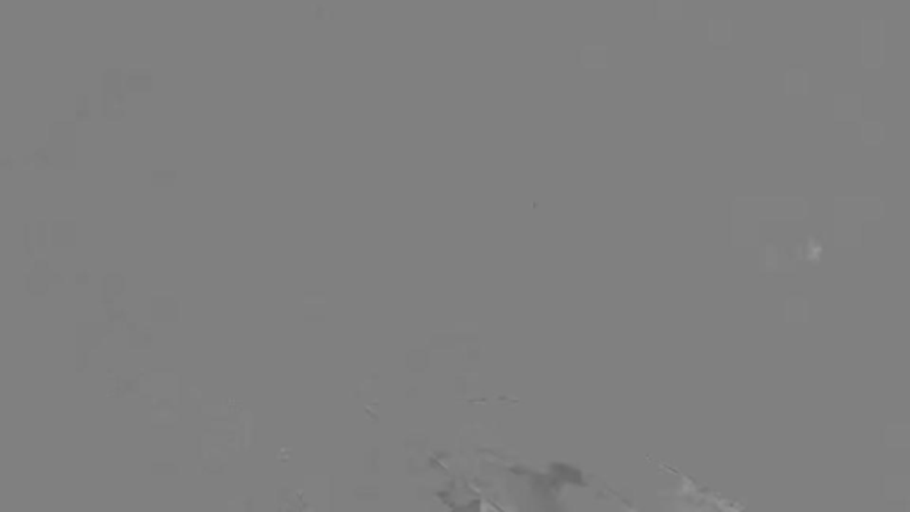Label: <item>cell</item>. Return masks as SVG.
I'll use <instances>...</instances> for the list:
<instances>
[{"mask_svg": "<svg viewBox=\"0 0 910 512\" xmlns=\"http://www.w3.org/2000/svg\"><path fill=\"white\" fill-rule=\"evenodd\" d=\"M861 64L875 71L885 64V20H861Z\"/></svg>", "mask_w": 910, "mask_h": 512, "instance_id": "1", "label": "cell"}, {"mask_svg": "<svg viewBox=\"0 0 910 512\" xmlns=\"http://www.w3.org/2000/svg\"><path fill=\"white\" fill-rule=\"evenodd\" d=\"M834 107H836V121H856L861 116L863 96L836 95L834 96Z\"/></svg>", "mask_w": 910, "mask_h": 512, "instance_id": "2", "label": "cell"}, {"mask_svg": "<svg viewBox=\"0 0 910 512\" xmlns=\"http://www.w3.org/2000/svg\"><path fill=\"white\" fill-rule=\"evenodd\" d=\"M784 91L786 95H807L809 75L802 66H791L784 75Z\"/></svg>", "mask_w": 910, "mask_h": 512, "instance_id": "3", "label": "cell"}, {"mask_svg": "<svg viewBox=\"0 0 910 512\" xmlns=\"http://www.w3.org/2000/svg\"><path fill=\"white\" fill-rule=\"evenodd\" d=\"M882 136H884V127H880L878 123L864 124V130H863L864 141H868V143H877V141L882 139Z\"/></svg>", "mask_w": 910, "mask_h": 512, "instance_id": "4", "label": "cell"}, {"mask_svg": "<svg viewBox=\"0 0 910 512\" xmlns=\"http://www.w3.org/2000/svg\"><path fill=\"white\" fill-rule=\"evenodd\" d=\"M909 64H910V50H909Z\"/></svg>", "mask_w": 910, "mask_h": 512, "instance_id": "5", "label": "cell"}]
</instances>
